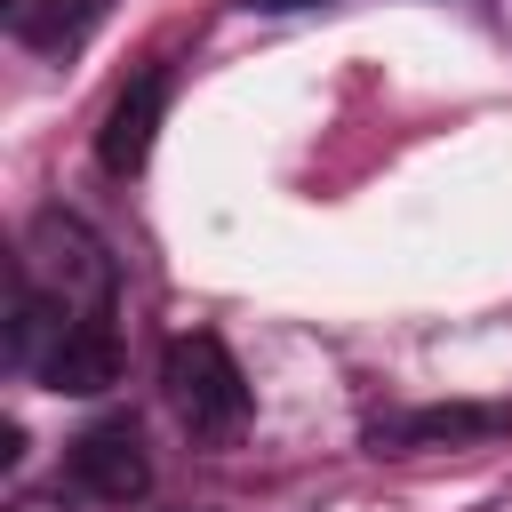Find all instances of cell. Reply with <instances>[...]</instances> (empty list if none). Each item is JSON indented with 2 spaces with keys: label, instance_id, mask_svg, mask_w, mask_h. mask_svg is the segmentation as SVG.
<instances>
[{
  "label": "cell",
  "instance_id": "1",
  "mask_svg": "<svg viewBox=\"0 0 512 512\" xmlns=\"http://www.w3.org/2000/svg\"><path fill=\"white\" fill-rule=\"evenodd\" d=\"M16 280L40 288L48 304H64L72 320H104L112 296H120V264H112V248H104L72 208H40V216H32Z\"/></svg>",
  "mask_w": 512,
  "mask_h": 512
},
{
  "label": "cell",
  "instance_id": "2",
  "mask_svg": "<svg viewBox=\"0 0 512 512\" xmlns=\"http://www.w3.org/2000/svg\"><path fill=\"white\" fill-rule=\"evenodd\" d=\"M160 384H168V408L192 440H232L248 424V384L216 336H176L160 352Z\"/></svg>",
  "mask_w": 512,
  "mask_h": 512
},
{
  "label": "cell",
  "instance_id": "3",
  "mask_svg": "<svg viewBox=\"0 0 512 512\" xmlns=\"http://www.w3.org/2000/svg\"><path fill=\"white\" fill-rule=\"evenodd\" d=\"M64 472H72V488H80L88 504H136V496L152 488V456H144V440H136L128 416L88 424V432L64 448Z\"/></svg>",
  "mask_w": 512,
  "mask_h": 512
},
{
  "label": "cell",
  "instance_id": "4",
  "mask_svg": "<svg viewBox=\"0 0 512 512\" xmlns=\"http://www.w3.org/2000/svg\"><path fill=\"white\" fill-rule=\"evenodd\" d=\"M504 432H512V408L448 400V408L376 416V424H368V448H376V456H416V448H480V440H504Z\"/></svg>",
  "mask_w": 512,
  "mask_h": 512
},
{
  "label": "cell",
  "instance_id": "5",
  "mask_svg": "<svg viewBox=\"0 0 512 512\" xmlns=\"http://www.w3.org/2000/svg\"><path fill=\"white\" fill-rule=\"evenodd\" d=\"M160 112H168V72H136V80H128L120 96H112L104 128H96V160H104L112 176H136V168L152 160Z\"/></svg>",
  "mask_w": 512,
  "mask_h": 512
},
{
  "label": "cell",
  "instance_id": "6",
  "mask_svg": "<svg viewBox=\"0 0 512 512\" xmlns=\"http://www.w3.org/2000/svg\"><path fill=\"white\" fill-rule=\"evenodd\" d=\"M40 384H48V392H72V400L112 392V384H120V336H112V312H104V320H72L64 344L48 352Z\"/></svg>",
  "mask_w": 512,
  "mask_h": 512
},
{
  "label": "cell",
  "instance_id": "7",
  "mask_svg": "<svg viewBox=\"0 0 512 512\" xmlns=\"http://www.w3.org/2000/svg\"><path fill=\"white\" fill-rule=\"evenodd\" d=\"M104 0H8V32L40 56H72L88 32H96Z\"/></svg>",
  "mask_w": 512,
  "mask_h": 512
},
{
  "label": "cell",
  "instance_id": "8",
  "mask_svg": "<svg viewBox=\"0 0 512 512\" xmlns=\"http://www.w3.org/2000/svg\"><path fill=\"white\" fill-rule=\"evenodd\" d=\"M248 8H264V16H288V8H320V0H248Z\"/></svg>",
  "mask_w": 512,
  "mask_h": 512
},
{
  "label": "cell",
  "instance_id": "9",
  "mask_svg": "<svg viewBox=\"0 0 512 512\" xmlns=\"http://www.w3.org/2000/svg\"><path fill=\"white\" fill-rule=\"evenodd\" d=\"M8 512H64V504H48V496H16Z\"/></svg>",
  "mask_w": 512,
  "mask_h": 512
}]
</instances>
